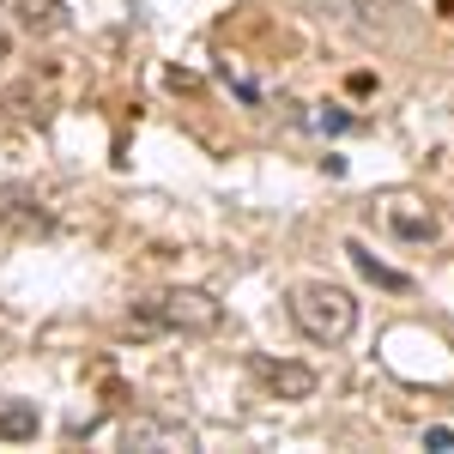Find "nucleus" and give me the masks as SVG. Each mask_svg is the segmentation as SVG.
Here are the masks:
<instances>
[{"mask_svg": "<svg viewBox=\"0 0 454 454\" xmlns=\"http://www.w3.org/2000/svg\"><path fill=\"white\" fill-rule=\"evenodd\" d=\"M351 261H357V267H364V273H370L376 285H387V291H400V285H406L400 273H387V267L376 261V254H370V248H357V243H351Z\"/></svg>", "mask_w": 454, "mask_h": 454, "instance_id": "1a4fd4ad", "label": "nucleus"}, {"mask_svg": "<svg viewBox=\"0 0 454 454\" xmlns=\"http://www.w3.org/2000/svg\"><path fill=\"white\" fill-rule=\"evenodd\" d=\"M121 442L128 449H194V430L176 419H128Z\"/></svg>", "mask_w": 454, "mask_h": 454, "instance_id": "423d86ee", "label": "nucleus"}, {"mask_svg": "<svg viewBox=\"0 0 454 454\" xmlns=\"http://www.w3.org/2000/svg\"><path fill=\"white\" fill-rule=\"evenodd\" d=\"M6 55H12V36H6V31H0V61H6Z\"/></svg>", "mask_w": 454, "mask_h": 454, "instance_id": "9d476101", "label": "nucleus"}, {"mask_svg": "<svg viewBox=\"0 0 454 454\" xmlns=\"http://www.w3.org/2000/svg\"><path fill=\"white\" fill-rule=\"evenodd\" d=\"M370 212H376V224H382L394 243H419L424 248V243L442 237V218H436V207H430L424 194H382Z\"/></svg>", "mask_w": 454, "mask_h": 454, "instance_id": "7ed1b4c3", "label": "nucleus"}, {"mask_svg": "<svg viewBox=\"0 0 454 454\" xmlns=\"http://www.w3.org/2000/svg\"><path fill=\"white\" fill-rule=\"evenodd\" d=\"M134 327L140 333H218L224 327V303L200 291V285H170L158 297H145L134 309Z\"/></svg>", "mask_w": 454, "mask_h": 454, "instance_id": "f257e3e1", "label": "nucleus"}, {"mask_svg": "<svg viewBox=\"0 0 454 454\" xmlns=\"http://www.w3.org/2000/svg\"><path fill=\"white\" fill-rule=\"evenodd\" d=\"M49 231H55V218L31 188L0 182V237H49Z\"/></svg>", "mask_w": 454, "mask_h": 454, "instance_id": "20e7f679", "label": "nucleus"}, {"mask_svg": "<svg viewBox=\"0 0 454 454\" xmlns=\"http://www.w3.org/2000/svg\"><path fill=\"white\" fill-rule=\"evenodd\" d=\"M12 19L31 36H55L67 31V0H12Z\"/></svg>", "mask_w": 454, "mask_h": 454, "instance_id": "0eeeda50", "label": "nucleus"}, {"mask_svg": "<svg viewBox=\"0 0 454 454\" xmlns=\"http://www.w3.org/2000/svg\"><path fill=\"white\" fill-rule=\"evenodd\" d=\"M291 321L297 333L315 340V346H346L351 327H357V297L346 285H327V279H309L291 291Z\"/></svg>", "mask_w": 454, "mask_h": 454, "instance_id": "f03ea898", "label": "nucleus"}, {"mask_svg": "<svg viewBox=\"0 0 454 454\" xmlns=\"http://www.w3.org/2000/svg\"><path fill=\"white\" fill-rule=\"evenodd\" d=\"M254 370V382H267L279 400H309L315 394V370L309 364H279V357H254L248 364Z\"/></svg>", "mask_w": 454, "mask_h": 454, "instance_id": "39448f33", "label": "nucleus"}, {"mask_svg": "<svg viewBox=\"0 0 454 454\" xmlns=\"http://www.w3.org/2000/svg\"><path fill=\"white\" fill-rule=\"evenodd\" d=\"M43 419H36L31 400H0V442H31Z\"/></svg>", "mask_w": 454, "mask_h": 454, "instance_id": "6e6552de", "label": "nucleus"}]
</instances>
